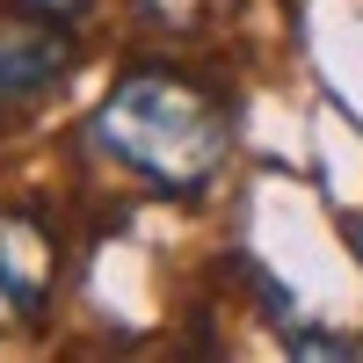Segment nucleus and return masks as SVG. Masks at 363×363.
I'll return each instance as SVG.
<instances>
[{
	"label": "nucleus",
	"mask_w": 363,
	"mask_h": 363,
	"mask_svg": "<svg viewBox=\"0 0 363 363\" xmlns=\"http://www.w3.org/2000/svg\"><path fill=\"white\" fill-rule=\"evenodd\" d=\"M58 291V240L29 211H0V327L44 320Z\"/></svg>",
	"instance_id": "7ed1b4c3"
},
{
	"label": "nucleus",
	"mask_w": 363,
	"mask_h": 363,
	"mask_svg": "<svg viewBox=\"0 0 363 363\" xmlns=\"http://www.w3.org/2000/svg\"><path fill=\"white\" fill-rule=\"evenodd\" d=\"M73 66H80V51L66 37V22L29 15V8H0V124L37 116L73 80Z\"/></svg>",
	"instance_id": "f03ea898"
},
{
	"label": "nucleus",
	"mask_w": 363,
	"mask_h": 363,
	"mask_svg": "<svg viewBox=\"0 0 363 363\" xmlns=\"http://www.w3.org/2000/svg\"><path fill=\"white\" fill-rule=\"evenodd\" d=\"M87 138L145 189L203 196L218 189V174L233 160V109L218 87H203L174 66H138L102 95V109L87 116Z\"/></svg>",
	"instance_id": "f257e3e1"
},
{
	"label": "nucleus",
	"mask_w": 363,
	"mask_h": 363,
	"mask_svg": "<svg viewBox=\"0 0 363 363\" xmlns=\"http://www.w3.org/2000/svg\"><path fill=\"white\" fill-rule=\"evenodd\" d=\"M8 8H29V15H51V22H73V15H87L95 0H8Z\"/></svg>",
	"instance_id": "20e7f679"
},
{
	"label": "nucleus",
	"mask_w": 363,
	"mask_h": 363,
	"mask_svg": "<svg viewBox=\"0 0 363 363\" xmlns=\"http://www.w3.org/2000/svg\"><path fill=\"white\" fill-rule=\"evenodd\" d=\"M349 240H356V262H363V218H356V233H349Z\"/></svg>",
	"instance_id": "39448f33"
}]
</instances>
